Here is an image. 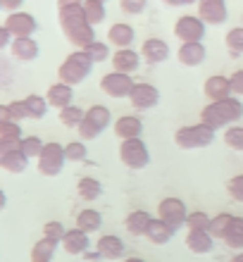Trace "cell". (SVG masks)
I'll return each instance as SVG.
<instances>
[{"mask_svg": "<svg viewBox=\"0 0 243 262\" xmlns=\"http://www.w3.org/2000/svg\"><path fill=\"white\" fill-rule=\"evenodd\" d=\"M57 21H60V27H62L64 38L77 50L89 48L91 43L96 41V31H93L96 27L89 24L86 14H83V5L57 10Z\"/></svg>", "mask_w": 243, "mask_h": 262, "instance_id": "cell-1", "label": "cell"}, {"mask_svg": "<svg viewBox=\"0 0 243 262\" xmlns=\"http://www.w3.org/2000/svg\"><path fill=\"white\" fill-rule=\"evenodd\" d=\"M241 117H243V103H241V98H236V96L217 100V103H208L201 110V122L215 131L229 129V126H234Z\"/></svg>", "mask_w": 243, "mask_h": 262, "instance_id": "cell-2", "label": "cell"}, {"mask_svg": "<svg viewBox=\"0 0 243 262\" xmlns=\"http://www.w3.org/2000/svg\"><path fill=\"white\" fill-rule=\"evenodd\" d=\"M174 143L179 145L181 150H201V148H208V145L215 143V129H210L203 122L179 126L174 134Z\"/></svg>", "mask_w": 243, "mask_h": 262, "instance_id": "cell-3", "label": "cell"}, {"mask_svg": "<svg viewBox=\"0 0 243 262\" xmlns=\"http://www.w3.org/2000/svg\"><path fill=\"white\" fill-rule=\"evenodd\" d=\"M91 69H93V60L86 55V50H74L64 57V62L57 69V76L60 81L70 83V86H79L91 74Z\"/></svg>", "mask_w": 243, "mask_h": 262, "instance_id": "cell-4", "label": "cell"}, {"mask_svg": "<svg viewBox=\"0 0 243 262\" xmlns=\"http://www.w3.org/2000/svg\"><path fill=\"white\" fill-rule=\"evenodd\" d=\"M110 122H112V115L105 105H100V103L91 105V107H86L83 122L77 129L79 138H81V141H93V138H98L107 126H110Z\"/></svg>", "mask_w": 243, "mask_h": 262, "instance_id": "cell-5", "label": "cell"}, {"mask_svg": "<svg viewBox=\"0 0 243 262\" xmlns=\"http://www.w3.org/2000/svg\"><path fill=\"white\" fill-rule=\"evenodd\" d=\"M119 160L129 169H146L150 165V150L143 143V138H129L119 145Z\"/></svg>", "mask_w": 243, "mask_h": 262, "instance_id": "cell-6", "label": "cell"}, {"mask_svg": "<svg viewBox=\"0 0 243 262\" xmlns=\"http://www.w3.org/2000/svg\"><path fill=\"white\" fill-rule=\"evenodd\" d=\"M205 34H208V24L198 14H181L174 21V36L181 43H203Z\"/></svg>", "mask_w": 243, "mask_h": 262, "instance_id": "cell-7", "label": "cell"}, {"mask_svg": "<svg viewBox=\"0 0 243 262\" xmlns=\"http://www.w3.org/2000/svg\"><path fill=\"white\" fill-rule=\"evenodd\" d=\"M36 162H38V172H41L43 177H57V174L64 169V162H67V158H64V145L55 143V141L46 143Z\"/></svg>", "mask_w": 243, "mask_h": 262, "instance_id": "cell-8", "label": "cell"}, {"mask_svg": "<svg viewBox=\"0 0 243 262\" xmlns=\"http://www.w3.org/2000/svg\"><path fill=\"white\" fill-rule=\"evenodd\" d=\"M134 79L131 74H122V72H107V74L100 79V91H103L107 98H115V100H119V98H129V93H131L134 89Z\"/></svg>", "mask_w": 243, "mask_h": 262, "instance_id": "cell-9", "label": "cell"}, {"mask_svg": "<svg viewBox=\"0 0 243 262\" xmlns=\"http://www.w3.org/2000/svg\"><path fill=\"white\" fill-rule=\"evenodd\" d=\"M129 103L136 112H148L160 103V91L148 81H136L129 93Z\"/></svg>", "mask_w": 243, "mask_h": 262, "instance_id": "cell-10", "label": "cell"}, {"mask_svg": "<svg viewBox=\"0 0 243 262\" xmlns=\"http://www.w3.org/2000/svg\"><path fill=\"white\" fill-rule=\"evenodd\" d=\"M158 217L174 229L186 227V217H188L186 203L181 198H162L160 205H158Z\"/></svg>", "mask_w": 243, "mask_h": 262, "instance_id": "cell-11", "label": "cell"}, {"mask_svg": "<svg viewBox=\"0 0 243 262\" xmlns=\"http://www.w3.org/2000/svg\"><path fill=\"white\" fill-rule=\"evenodd\" d=\"M198 17H201L208 27H219L227 21V3L224 0H198Z\"/></svg>", "mask_w": 243, "mask_h": 262, "instance_id": "cell-12", "label": "cell"}, {"mask_svg": "<svg viewBox=\"0 0 243 262\" xmlns=\"http://www.w3.org/2000/svg\"><path fill=\"white\" fill-rule=\"evenodd\" d=\"M7 31L14 36V38H29L34 34L38 24H36V17L29 12H10L5 19Z\"/></svg>", "mask_w": 243, "mask_h": 262, "instance_id": "cell-13", "label": "cell"}, {"mask_svg": "<svg viewBox=\"0 0 243 262\" xmlns=\"http://www.w3.org/2000/svg\"><path fill=\"white\" fill-rule=\"evenodd\" d=\"M141 57H143V62L155 67V64H162L169 60V46H167L162 38H146V41L141 43Z\"/></svg>", "mask_w": 243, "mask_h": 262, "instance_id": "cell-14", "label": "cell"}, {"mask_svg": "<svg viewBox=\"0 0 243 262\" xmlns=\"http://www.w3.org/2000/svg\"><path fill=\"white\" fill-rule=\"evenodd\" d=\"M141 62H143V57H141L139 50L134 48H119L112 53V67H115V72H122V74L139 72Z\"/></svg>", "mask_w": 243, "mask_h": 262, "instance_id": "cell-15", "label": "cell"}, {"mask_svg": "<svg viewBox=\"0 0 243 262\" xmlns=\"http://www.w3.org/2000/svg\"><path fill=\"white\" fill-rule=\"evenodd\" d=\"M203 93L208 98V103H217V100H224V98H231V81L229 76H222V74H215V76H208L205 83H203Z\"/></svg>", "mask_w": 243, "mask_h": 262, "instance_id": "cell-16", "label": "cell"}, {"mask_svg": "<svg viewBox=\"0 0 243 262\" xmlns=\"http://www.w3.org/2000/svg\"><path fill=\"white\" fill-rule=\"evenodd\" d=\"M115 136L119 141H129V138H141L143 134V122H141L139 115H122V117L115 119Z\"/></svg>", "mask_w": 243, "mask_h": 262, "instance_id": "cell-17", "label": "cell"}, {"mask_svg": "<svg viewBox=\"0 0 243 262\" xmlns=\"http://www.w3.org/2000/svg\"><path fill=\"white\" fill-rule=\"evenodd\" d=\"M46 100H48L50 107H57V110H64L67 105L74 103V86L64 81H55L48 86V93H46Z\"/></svg>", "mask_w": 243, "mask_h": 262, "instance_id": "cell-18", "label": "cell"}, {"mask_svg": "<svg viewBox=\"0 0 243 262\" xmlns=\"http://www.w3.org/2000/svg\"><path fill=\"white\" fill-rule=\"evenodd\" d=\"M208 57V48L203 43H181L176 50V60L184 67H201Z\"/></svg>", "mask_w": 243, "mask_h": 262, "instance_id": "cell-19", "label": "cell"}, {"mask_svg": "<svg viewBox=\"0 0 243 262\" xmlns=\"http://www.w3.org/2000/svg\"><path fill=\"white\" fill-rule=\"evenodd\" d=\"M89 236L91 234L81 231L79 227L67 229V234H64V238H62V243H60V246H62L64 253H70V255H83L86 250H91Z\"/></svg>", "mask_w": 243, "mask_h": 262, "instance_id": "cell-20", "label": "cell"}, {"mask_svg": "<svg viewBox=\"0 0 243 262\" xmlns=\"http://www.w3.org/2000/svg\"><path fill=\"white\" fill-rule=\"evenodd\" d=\"M96 250L103 255V260H119L124 257V241L115 234H103L96 241Z\"/></svg>", "mask_w": 243, "mask_h": 262, "instance_id": "cell-21", "label": "cell"}, {"mask_svg": "<svg viewBox=\"0 0 243 262\" xmlns=\"http://www.w3.org/2000/svg\"><path fill=\"white\" fill-rule=\"evenodd\" d=\"M134 38H136V31H134L131 24H124V21H117L107 29V43L115 46V48H131Z\"/></svg>", "mask_w": 243, "mask_h": 262, "instance_id": "cell-22", "label": "cell"}, {"mask_svg": "<svg viewBox=\"0 0 243 262\" xmlns=\"http://www.w3.org/2000/svg\"><path fill=\"white\" fill-rule=\"evenodd\" d=\"M215 236L210 234V231H188L186 234V248L195 255H205L210 250L215 248Z\"/></svg>", "mask_w": 243, "mask_h": 262, "instance_id": "cell-23", "label": "cell"}, {"mask_svg": "<svg viewBox=\"0 0 243 262\" xmlns=\"http://www.w3.org/2000/svg\"><path fill=\"white\" fill-rule=\"evenodd\" d=\"M174 231H176V229L169 227L167 222H162L160 217H153V220H150V227H148V231H146V238L153 243V246H165V243H169Z\"/></svg>", "mask_w": 243, "mask_h": 262, "instance_id": "cell-24", "label": "cell"}, {"mask_svg": "<svg viewBox=\"0 0 243 262\" xmlns=\"http://www.w3.org/2000/svg\"><path fill=\"white\" fill-rule=\"evenodd\" d=\"M10 50H12V55L17 57V60H21V62H31V60H36L38 57V43L29 36V38H14L12 46H10Z\"/></svg>", "mask_w": 243, "mask_h": 262, "instance_id": "cell-25", "label": "cell"}, {"mask_svg": "<svg viewBox=\"0 0 243 262\" xmlns=\"http://www.w3.org/2000/svg\"><path fill=\"white\" fill-rule=\"evenodd\" d=\"M150 220H153L150 212H146V210H134V212L126 214L124 227L131 236H146L148 227H150Z\"/></svg>", "mask_w": 243, "mask_h": 262, "instance_id": "cell-26", "label": "cell"}, {"mask_svg": "<svg viewBox=\"0 0 243 262\" xmlns=\"http://www.w3.org/2000/svg\"><path fill=\"white\" fill-rule=\"evenodd\" d=\"M222 243L227 246V248L241 253V250H243V217L234 214V220H231L229 229H227V234L222 236Z\"/></svg>", "mask_w": 243, "mask_h": 262, "instance_id": "cell-27", "label": "cell"}, {"mask_svg": "<svg viewBox=\"0 0 243 262\" xmlns=\"http://www.w3.org/2000/svg\"><path fill=\"white\" fill-rule=\"evenodd\" d=\"M77 227L86 234H93V231H100L103 227V214L93 210V207H83L81 212L77 214Z\"/></svg>", "mask_w": 243, "mask_h": 262, "instance_id": "cell-28", "label": "cell"}, {"mask_svg": "<svg viewBox=\"0 0 243 262\" xmlns=\"http://www.w3.org/2000/svg\"><path fill=\"white\" fill-rule=\"evenodd\" d=\"M77 193L81 200L93 203V200H98L103 195V184L98 179H93V177H81V179L77 181Z\"/></svg>", "mask_w": 243, "mask_h": 262, "instance_id": "cell-29", "label": "cell"}, {"mask_svg": "<svg viewBox=\"0 0 243 262\" xmlns=\"http://www.w3.org/2000/svg\"><path fill=\"white\" fill-rule=\"evenodd\" d=\"M27 165H29V158L19 150V148L10 150L5 158L0 160V167H3L5 172H10V174H21L24 169H27Z\"/></svg>", "mask_w": 243, "mask_h": 262, "instance_id": "cell-30", "label": "cell"}, {"mask_svg": "<svg viewBox=\"0 0 243 262\" xmlns=\"http://www.w3.org/2000/svg\"><path fill=\"white\" fill-rule=\"evenodd\" d=\"M60 243L53 241V238H46L43 236L41 241L34 243V248H31V262H50L53 255H55V250Z\"/></svg>", "mask_w": 243, "mask_h": 262, "instance_id": "cell-31", "label": "cell"}, {"mask_svg": "<svg viewBox=\"0 0 243 262\" xmlns=\"http://www.w3.org/2000/svg\"><path fill=\"white\" fill-rule=\"evenodd\" d=\"M83 14H86V19H89L91 27L103 24L105 17H107L105 3H103V0H83Z\"/></svg>", "mask_w": 243, "mask_h": 262, "instance_id": "cell-32", "label": "cell"}, {"mask_svg": "<svg viewBox=\"0 0 243 262\" xmlns=\"http://www.w3.org/2000/svg\"><path fill=\"white\" fill-rule=\"evenodd\" d=\"M24 103H27V112H29V119H43L46 115H48V100L43 96H36V93H31V96L24 98Z\"/></svg>", "mask_w": 243, "mask_h": 262, "instance_id": "cell-33", "label": "cell"}, {"mask_svg": "<svg viewBox=\"0 0 243 262\" xmlns=\"http://www.w3.org/2000/svg\"><path fill=\"white\" fill-rule=\"evenodd\" d=\"M83 115H86V110L72 103V105H67L64 110H60V124L67 126V129H74V126L79 129V124L83 122Z\"/></svg>", "mask_w": 243, "mask_h": 262, "instance_id": "cell-34", "label": "cell"}, {"mask_svg": "<svg viewBox=\"0 0 243 262\" xmlns=\"http://www.w3.org/2000/svg\"><path fill=\"white\" fill-rule=\"evenodd\" d=\"M224 43H227V50H229L234 57L243 55V27L229 29L227 36H224Z\"/></svg>", "mask_w": 243, "mask_h": 262, "instance_id": "cell-35", "label": "cell"}, {"mask_svg": "<svg viewBox=\"0 0 243 262\" xmlns=\"http://www.w3.org/2000/svg\"><path fill=\"white\" fill-rule=\"evenodd\" d=\"M86 50V55L91 57V60H93V64H98V62H105V60H107V57L112 55V50H110V43L107 41H93L89 46V48H83Z\"/></svg>", "mask_w": 243, "mask_h": 262, "instance_id": "cell-36", "label": "cell"}, {"mask_svg": "<svg viewBox=\"0 0 243 262\" xmlns=\"http://www.w3.org/2000/svg\"><path fill=\"white\" fill-rule=\"evenodd\" d=\"M231 220H234V214H229V212L215 214V217L210 220V229H208V231L215 236V238H219V241H222V236L227 234V229H229Z\"/></svg>", "mask_w": 243, "mask_h": 262, "instance_id": "cell-37", "label": "cell"}, {"mask_svg": "<svg viewBox=\"0 0 243 262\" xmlns=\"http://www.w3.org/2000/svg\"><path fill=\"white\" fill-rule=\"evenodd\" d=\"M64 158H67V162H83L89 158V148H86V143L81 138L79 141H70L64 145Z\"/></svg>", "mask_w": 243, "mask_h": 262, "instance_id": "cell-38", "label": "cell"}, {"mask_svg": "<svg viewBox=\"0 0 243 262\" xmlns=\"http://www.w3.org/2000/svg\"><path fill=\"white\" fill-rule=\"evenodd\" d=\"M210 220H212V217H208V212L193 210V212H188V217H186V229L188 231H208Z\"/></svg>", "mask_w": 243, "mask_h": 262, "instance_id": "cell-39", "label": "cell"}, {"mask_svg": "<svg viewBox=\"0 0 243 262\" xmlns=\"http://www.w3.org/2000/svg\"><path fill=\"white\" fill-rule=\"evenodd\" d=\"M43 145H46V143H43L38 136H24L19 141V150L24 152L29 160H34V158L38 160V155H41V150H43Z\"/></svg>", "mask_w": 243, "mask_h": 262, "instance_id": "cell-40", "label": "cell"}, {"mask_svg": "<svg viewBox=\"0 0 243 262\" xmlns=\"http://www.w3.org/2000/svg\"><path fill=\"white\" fill-rule=\"evenodd\" d=\"M224 145L229 150H236V152H243V126H229L224 131Z\"/></svg>", "mask_w": 243, "mask_h": 262, "instance_id": "cell-41", "label": "cell"}, {"mask_svg": "<svg viewBox=\"0 0 243 262\" xmlns=\"http://www.w3.org/2000/svg\"><path fill=\"white\" fill-rule=\"evenodd\" d=\"M64 234H67V229L62 227V222H46V224H43V236H46V238H53V241L62 243Z\"/></svg>", "mask_w": 243, "mask_h": 262, "instance_id": "cell-42", "label": "cell"}, {"mask_svg": "<svg viewBox=\"0 0 243 262\" xmlns=\"http://www.w3.org/2000/svg\"><path fill=\"white\" fill-rule=\"evenodd\" d=\"M227 193L236 203H243V174H236V177H231L227 181Z\"/></svg>", "mask_w": 243, "mask_h": 262, "instance_id": "cell-43", "label": "cell"}, {"mask_svg": "<svg viewBox=\"0 0 243 262\" xmlns=\"http://www.w3.org/2000/svg\"><path fill=\"white\" fill-rule=\"evenodd\" d=\"M0 138H10V141H21V126H19V122H7V124H3L0 126Z\"/></svg>", "mask_w": 243, "mask_h": 262, "instance_id": "cell-44", "label": "cell"}, {"mask_svg": "<svg viewBox=\"0 0 243 262\" xmlns=\"http://www.w3.org/2000/svg\"><path fill=\"white\" fill-rule=\"evenodd\" d=\"M7 110H10V119H12V122H21V119H29L27 103H24V100H12V103L7 105Z\"/></svg>", "mask_w": 243, "mask_h": 262, "instance_id": "cell-45", "label": "cell"}, {"mask_svg": "<svg viewBox=\"0 0 243 262\" xmlns=\"http://www.w3.org/2000/svg\"><path fill=\"white\" fill-rule=\"evenodd\" d=\"M148 0H119V7L124 14H141L146 10Z\"/></svg>", "mask_w": 243, "mask_h": 262, "instance_id": "cell-46", "label": "cell"}, {"mask_svg": "<svg viewBox=\"0 0 243 262\" xmlns=\"http://www.w3.org/2000/svg\"><path fill=\"white\" fill-rule=\"evenodd\" d=\"M229 81H231V93L236 98H243V69H236L229 76Z\"/></svg>", "mask_w": 243, "mask_h": 262, "instance_id": "cell-47", "label": "cell"}, {"mask_svg": "<svg viewBox=\"0 0 243 262\" xmlns=\"http://www.w3.org/2000/svg\"><path fill=\"white\" fill-rule=\"evenodd\" d=\"M19 148V141H10V138H0V160L5 158L10 150Z\"/></svg>", "mask_w": 243, "mask_h": 262, "instance_id": "cell-48", "label": "cell"}, {"mask_svg": "<svg viewBox=\"0 0 243 262\" xmlns=\"http://www.w3.org/2000/svg\"><path fill=\"white\" fill-rule=\"evenodd\" d=\"M12 41H14V36L10 34V31H7V27L3 24V27H0V50H5L7 46H12Z\"/></svg>", "mask_w": 243, "mask_h": 262, "instance_id": "cell-49", "label": "cell"}, {"mask_svg": "<svg viewBox=\"0 0 243 262\" xmlns=\"http://www.w3.org/2000/svg\"><path fill=\"white\" fill-rule=\"evenodd\" d=\"M21 3H24V0H0V7L7 10V12H17L21 7Z\"/></svg>", "mask_w": 243, "mask_h": 262, "instance_id": "cell-50", "label": "cell"}, {"mask_svg": "<svg viewBox=\"0 0 243 262\" xmlns=\"http://www.w3.org/2000/svg\"><path fill=\"white\" fill-rule=\"evenodd\" d=\"M165 5L169 7H186V5H193V3H198V0H162Z\"/></svg>", "mask_w": 243, "mask_h": 262, "instance_id": "cell-51", "label": "cell"}, {"mask_svg": "<svg viewBox=\"0 0 243 262\" xmlns=\"http://www.w3.org/2000/svg\"><path fill=\"white\" fill-rule=\"evenodd\" d=\"M83 5V0H57V10H64V7H79Z\"/></svg>", "mask_w": 243, "mask_h": 262, "instance_id": "cell-52", "label": "cell"}, {"mask_svg": "<svg viewBox=\"0 0 243 262\" xmlns=\"http://www.w3.org/2000/svg\"><path fill=\"white\" fill-rule=\"evenodd\" d=\"M83 260H89V262H100V260H103V255H100L98 250H86V253H83Z\"/></svg>", "mask_w": 243, "mask_h": 262, "instance_id": "cell-53", "label": "cell"}, {"mask_svg": "<svg viewBox=\"0 0 243 262\" xmlns=\"http://www.w3.org/2000/svg\"><path fill=\"white\" fill-rule=\"evenodd\" d=\"M7 122H10V110H7V105H0V126Z\"/></svg>", "mask_w": 243, "mask_h": 262, "instance_id": "cell-54", "label": "cell"}, {"mask_svg": "<svg viewBox=\"0 0 243 262\" xmlns=\"http://www.w3.org/2000/svg\"><path fill=\"white\" fill-rule=\"evenodd\" d=\"M5 203H7V195L0 191V212H3V207H5Z\"/></svg>", "mask_w": 243, "mask_h": 262, "instance_id": "cell-55", "label": "cell"}, {"mask_svg": "<svg viewBox=\"0 0 243 262\" xmlns=\"http://www.w3.org/2000/svg\"><path fill=\"white\" fill-rule=\"evenodd\" d=\"M231 262H243V250H241V253H236L234 257H231Z\"/></svg>", "mask_w": 243, "mask_h": 262, "instance_id": "cell-56", "label": "cell"}, {"mask_svg": "<svg viewBox=\"0 0 243 262\" xmlns=\"http://www.w3.org/2000/svg\"><path fill=\"white\" fill-rule=\"evenodd\" d=\"M122 262H146L143 257H126V260H122Z\"/></svg>", "mask_w": 243, "mask_h": 262, "instance_id": "cell-57", "label": "cell"}, {"mask_svg": "<svg viewBox=\"0 0 243 262\" xmlns=\"http://www.w3.org/2000/svg\"><path fill=\"white\" fill-rule=\"evenodd\" d=\"M103 3H105V0H103Z\"/></svg>", "mask_w": 243, "mask_h": 262, "instance_id": "cell-58", "label": "cell"}]
</instances>
